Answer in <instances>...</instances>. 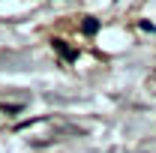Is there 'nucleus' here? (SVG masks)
Wrapping results in <instances>:
<instances>
[{
    "mask_svg": "<svg viewBox=\"0 0 156 153\" xmlns=\"http://www.w3.org/2000/svg\"><path fill=\"white\" fill-rule=\"evenodd\" d=\"M96 27H99V24H96L93 18H90V21H84V33H96Z\"/></svg>",
    "mask_w": 156,
    "mask_h": 153,
    "instance_id": "f257e3e1",
    "label": "nucleus"
}]
</instances>
